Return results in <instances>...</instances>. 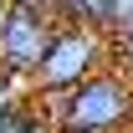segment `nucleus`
Listing matches in <instances>:
<instances>
[{
	"mask_svg": "<svg viewBox=\"0 0 133 133\" xmlns=\"http://www.w3.org/2000/svg\"><path fill=\"white\" fill-rule=\"evenodd\" d=\"M0 133H56V123H51L46 108H21L0 123Z\"/></svg>",
	"mask_w": 133,
	"mask_h": 133,
	"instance_id": "nucleus-6",
	"label": "nucleus"
},
{
	"mask_svg": "<svg viewBox=\"0 0 133 133\" xmlns=\"http://www.w3.org/2000/svg\"><path fill=\"white\" fill-rule=\"evenodd\" d=\"M5 16H10V0H0V26H5Z\"/></svg>",
	"mask_w": 133,
	"mask_h": 133,
	"instance_id": "nucleus-9",
	"label": "nucleus"
},
{
	"mask_svg": "<svg viewBox=\"0 0 133 133\" xmlns=\"http://www.w3.org/2000/svg\"><path fill=\"white\" fill-rule=\"evenodd\" d=\"M113 36H133V0H113Z\"/></svg>",
	"mask_w": 133,
	"mask_h": 133,
	"instance_id": "nucleus-7",
	"label": "nucleus"
},
{
	"mask_svg": "<svg viewBox=\"0 0 133 133\" xmlns=\"http://www.w3.org/2000/svg\"><path fill=\"white\" fill-rule=\"evenodd\" d=\"M66 26H92V31H113V0H62Z\"/></svg>",
	"mask_w": 133,
	"mask_h": 133,
	"instance_id": "nucleus-4",
	"label": "nucleus"
},
{
	"mask_svg": "<svg viewBox=\"0 0 133 133\" xmlns=\"http://www.w3.org/2000/svg\"><path fill=\"white\" fill-rule=\"evenodd\" d=\"M26 97H36L31 92V82H26V77H16V72H5V66H0V123H5V118L10 113H21V108H31V102Z\"/></svg>",
	"mask_w": 133,
	"mask_h": 133,
	"instance_id": "nucleus-5",
	"label": "nucleus"
},
{
	"mask_svg": "<svg viewBox=\"0 0 133 133\" xmlns=\"http://www.w3.org/2000/svg\"><path fill=\"white\" fill-rule=\"evenodd\" d=\"M128 133H133V128H128Z\"/></svg>",
	"mask_w": 133,
	"mask_h": 133,
	"instance_id": "nucleus-10",
	"label": "nucleus"
},
{
	"mask_svg": "<svg viewBox=\"0 0 133 133\" xmlns=\"http://www.w3.org/2000/svg\"><path fill=\"white\" fill-rule=\"evenodd\" d=\"M102 51H108V41H102V31H92V26H66L62 21V31H56V41H51L46 51V62H41V72H36V102H46V97H66V92H77L82 82H92L102 72Z\"/></svg>",
	"mask_w": 133,
	"mask_h": 133,
	"instance_id": "nucleus-2",
	"label": "nucleus"
},
{
	"mask_svg": "<svg viewBox=\"0 0 133 133\" xmlns=\"http://www.w3.org/2000/svg\"><path fill=\"white\" fill-rule=\"evenodd\" d=\"M56 123V133H128L133 123V82L123 72H97L66 97L41 102Z\"/></svg>",
	"mask_w": 133,
	"mask_h": 133,
	"instance_id": "nucleus-1",
	"label": "nucleus"
},
{
	"mask_svg": "<svg viewBox=\"0 0 133 133\" xmlns=\"http://www.w3.org/2000/svg\"><path fill=\"white\" fill-rule=\"evenodd\" d=\"M10 5H31V10H46V16H62V0H10Z\"/></svg>",
	"mask_w": 133,
	"mask_h": 133,
	"instance_id": "nucleus-8",
	"label": "nucleus"
},
{
	"mask_svg": "<svg viewBox=\"0 0 133 133\" xmlns=\"http://www.w3.org/2000/svg\"><path fill=\"white\" fill-rule=\"evenodd\" d=\"M56 31H62L56 16L31 10V5H10V16H5V26H0V66L16 72V77H26V82H36V72H41V62H46Z\"/></svg>",
	"mask_w": 133,
	"mask_h": 133,
	"instance_id": "nucleus-3",
	"label": "nucleus"
}]
</instances>
